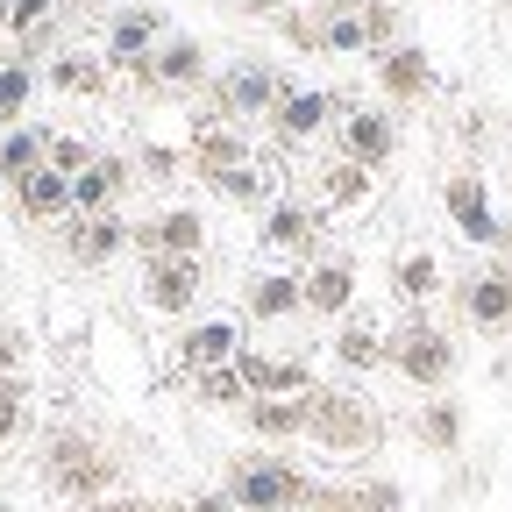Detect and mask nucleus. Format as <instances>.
<instances>
[{
    "mask_svg": "<svg viewBox=\"0 0 512 512\" xmlns=\"http://www.w3.org/2000/svg\"><path fill=\"white\" fill-rule=\"evenodd\" d=\"M313 477L285 456H271V448H256V456H235L228 470V505L235 512H306L313 505Z\"/></svg>",
    "mask_w": 512,
    "mask_h": 512,
    "instance_id": "f257e3e1",
    "label": "nucleus"
},
{
    "mask_svg": "<svg viewBox=\"0 0 512 512\" xmlns=\"http://www.w3.org/2000/svg\"><path fill=\"white\" fill-rule=\"evenodd\" d=\"M306 441L335 448V456H370L384 441V420L363 392H328V384H313L306 392Z\"/></svg>",
    "mask_w": 512,
    "mask_h": 512,
    "instance_id": "f03ea898",
    "label": "nucleus"
},
{
    "mask_svg": "<svg viewBox=\"0 0 512 512\" xmlns=\"http://www.w3.org/2000/svg\"><path fill=\"white\" fill-rule=\"evenodd\" d=\"M114 477H121V463H114V448H100L93 434H79V427H64V434H50L43 441V484L50 491H64V498H107L114 491Z\"/></svg>",
    "mask_w": 512,
    "mask_h": 512,
    "instance_id": "7ed1b4c3",
    "label": "nucleus"
},
{
    "mask_svg": "<svg viewBox=\"0 0 512 512\" xmlns=\"http://www.w3.org/2000/svg\"><path fill=\"white\" fill-rule=\"evenodd\" d=\"M285 36L299 50H328V57L377 50L370 43V0H306V8L285 15Z\"/></svg>",
    "mask_w": 512,
    "mask_h": 512,
    "instance_id": "20e7f679",
    "label": "nucleus"
},
{
    "mask_svg": "<svg viewBox=\"0 0 512 512\" xmlns=\"http://www.w3.org/2000/svg\"><path fill=\"white\" fill-rule=\"evenodd\" d=\"M384 363L406 384H420V392H441V384L456 377V342H448L434 320H406L399 335H384Z\"/></svg>",
    "mask_w": 512,
    "mask_h": 512,
    "instance_id": "39448f33",
    "label": "nucleus"
},
{
    "mask_svg": "<svg viewBox=\"0 0 512 512\" xmlns=\"http://www.w3.org/2000/svg\"><path fill=\"white\" fill-rule=\"evenodd\" d=\"M292 86H285V72L278 64H264V57H242V64H228V72L214 79V121H256V114H271L278 100H285Z\"/></svg>",
    "mask_w": 512,
    "mask_h": 512,
    "instance_id": "423d86ee",
    "label": "nucleus"
},
{
    "mask_svg": "<svg viewBox=\"0 0 512 512\" xmlns=\"http://www.w3.org/2000/svg\"><path fill=\"white\" fill-rule=\"evenodd\" d=\"M441 207H448V221H456L470 242H484V249H505L512 256V221L505 214H491V192H484V178L477 171H456L441 185Z\"/></svg>",
    "mask_w": 512,
    "mask_h": 512,
    "instance_id": "0eeeda50",
    "label": "nucleus"
},
{
    "mask_svg": "<svg viewBox=\"0 0 512 512\" xmlns=\"http://www.w3.org/2000/svg\"><path fill=\"white\" fill-rule=\"evenodd\" d=\"M136 79L150 93H200L207 86V43L200 36H164L143 64H136Z\"/></svg>",
    "mask_w": 512,
    "mask_h": 512,
    "instance_id": "6e6552de",
    "label": "nucleus"
},
{
    "mask_svg": "<svg viewBox=\"0 0 512 512\" xmlns=\"http://www.w3.org/2000/svg\"><path fill=\"white\" fill-rule=\"evenodd\" d=\"M57 242L79 271H100L128 249V221L121 214H72V221H57Z\"/></svg>",
    "mask_w": 512,
    "mask_h": 512,
    "instance_id": "1a4fd4ad",
    "label": "nucleus"
},
{
    "mask_svg": "<svg viewBox=\"0 0 512 512\" xmlns=\"http://www.w3.org/2000/svg\"><path fill=\"white\" fill-rule=\"evenodd\" d=\"M456 306H463L470 328H484V335H512V264H484L477 278H463Z\"/></svg>",
    "mask_w": 512,
    "mask_h": 512,
    "instance_id": "9d476101",
    "label": "nucleus"
},
{
    "mask_svg": "<svg viewBox=\"0 0 512 512\" xmlns=\"http://www.w3.org/2000/svg\"><path fill=\"white\" fill-rule=\"evenodd\" d=\"M128 185H136V164L114 150H93V164L72 178V214H121Z\"/></svg>",
    "mask_w": 512,
    "mask_h": 512,
    "instance_id": "9b49d317",
    "label": "nucleus"
},
{
    "mask_svg": "<svg viewBox=\"0 0 512 512\" xmlns=\"http://www.w3.org/2000/svg\"><path fill=\"white\" fill-rule=\"evenodd\" d=\"M235 370L249 384V399H306L313 370L299 356H271V349H235Z\"/></svg>",
    "mask_w": 512,
    "mask_h": 512,
    "instance_id": "f8f14e48",
    "label": "nucleus"
},
{
    "mask_svg": "<svg viewBox=\"0 0 512 512\" xmlns=\"http://www.w3.org/2000/svg\"><path fill=\"white\" fill-rule=\"evenodd\" d=\"M128 249H143V256H200L207 249V221L192 207H164V214L128 228Z\"/></svg>",
    "mask_w": 512,
    "mask_h": 512,
    "instance_id": "ddd939ff",
    "label": "nucleus"
},
{
    "mask_svg": "<svg viewBox=\"0 0 512 512\" xmlns=\"http://www.w3.org/2000/svg\"><path fill=\"white\" fill-rule=\"evenodd\" d=\"M377 86L392 107H420L434 93V57L420 43H392V50H377Z\"/></svg>",
    "mask_w": 512,
    "mask_h": 512,
    "instance_id": "4468645a",
    "label": "nucleus"
},
{
    "mask_svg": "<svg viewBox=\"0 0 512 512\" xmlns=\"http://www.w3.org/2000/svg\"><path fill=\"white\" fill-rule=\"evenodd\" d=\"M335 128H342V157L363 164V171H384V164H392V150H399V128H392V114H384V107H349Z\"/></svg>",
    "mask_w": 512,
    "mask_h": 512,
    "instance_id": "2eb2a0df",
    "label": "nucleus"
},
{
    "mask_svg": "<svg viewBox=\"0 0 512 512\" xmlns=\"http://www.w3.org/2000/svg\"><path fill=\"white\" fill-rule=\"evenodd\" d=\"M185 164H192V178H228L235 164H249V143H242V128H228V121H214V114H200L192 121V143H185Z\"/></svg>",
    "mask_w": 512,
    "mask_h": 512,
    "instance_id": "dca6fc26",
    "label": "nucleus"
},
{
    "mask_svg": "<svg viewBox=\"0 0 512 512\" xmlns=\"http://www.w3.org/2000/svg\"><path fill=\"white\" fill-rule=\"evenodd\" d=\"M328 121H342V100L320 93V86H292L278 107H271V136L278 143H313Z\"/></svg>",
    "mask_w": 512,
    "mask_h": 512,
    "instance_id": "f3484780",
    "label": "nucleus"
},
{
    "mask_svg": "<svg viewBox=\"0 0 512 512\" xmlns=\"http://www.w3.org/2000/svg\"><path fill=\"white\" fill-rule=\"evenodd\" d=\"M8 192H15V214H22V221H36V228L72 221V178H64V171H50V164H36L29 178H15Z\"/></svg>",
    "mask_w": 512,
    "mask_h": 512,
    "instance_id": "a211bd4d",
    "label": "nucleus"
},
{
    "mask_svg": "<svg viewBox=\"0 0 512 512\" xmlns=\"http://www.w3.org/2000/svg\"><path fill=\"white\" fill-rule=\"evenodd\" d=\"M207 271H200V256H150V271H143V299L157 313H185L192 299H200Z\"/></svg>",
    "mask_w": 512,
    "mask_h": 512,
    "instance_id": "6ab92c4d",
    "label": "nucleus"
},
{
    "mask_svg": "<svg viewBox=\"0 0 512 512\" xmlns=\"http://www.w3.org/2000/svg\"><path fill=\"white\" fill-rule=\"evenodd\" d=\"M256 242L278 249V256H313V264H320V214L299 207V200H271L264 207V235H256Z\"/></svg>",
    "mask_w": 512,
    "mask_h": 512,
    "instance_id": "aec40b11",
    "label": "nucleus"
},
{
    "mask_svg": "<svg viewBox=\"0 0 512 512\" xmlns=\"http://www.w3.org/2000/svg\"><path fill=\"white\" fill-rule=\"evenodd\" d=\"M157 43H164V8H121L107 22V64H121V72H136Z\"/></svg>",
    "mask_w": 512,
    "mask_h": 512,
    "instance_id": "412c9836",
    "label": "nucleus"
},
{
    "mask_svg": "<svg viewBox=\"0 0 512 512\" xmlns=\"http://www.w3.org/2000/svg\"><path fill=\"white\" fill-rule=\"evenodd\" d=\"M235 349H242V335H235V320H200V328H185L178 335V370H221V363H235Z\"/></svg>",
    "mask_w": 512,
    "mask_h": 512,
    "instance_id": "4be33fe9",
    "label": "nucleus"
},
{
    "mask_svg": "<svg viewBox=\"0 0 512 512\" xmlns=\"http://www.w3.org/2000/svg\"><path fill=\"white\" fill-rule=\"evenodd\" d=\"M299 292H306V313H349V299H356V264H349V256H320V264L299 278Z\"/></svg>",
    "mask_w": 512,
    "mask_h": 512,
    "instance_id": "5701e85b",
    "label": "nucleus"
},
{
    "mask_svg": "<svg viewBox=\"0 0 512 512\" xmlns=\"http://www.w3.org/2000/svg\"><path fill=\"white\" fill-rule=\"evenodd\" d=\"M313 512H399V484L392 477H363V484H320L313 491Z\"/></svg>",
    "mask_w": 512,
    "mask_h": 512,
    "instance_id": "b1692460",
    "label": "nucleus"
},
{
    "mask_svg": "<svg viewBox=\"0 0 512 512\" xmlns=\"http://www.w3.org/2000/svg\"><path fill=\"white\" fill-rule=\"evenodd\" d=\"M242 427L256 441H299L306 434V399H249L242 406Z\"/></svg>",
    "mask_w": 512,
    "mask_h": 512,
    "instance_id": "393cba45",
    "label": "nucleus"
},
{
    "mask_svg": "<svg viewBox=\"0 0 512 512\" xmlns=\"http://www.w3.org/2000/svg\"><path fill=\"white\" fill-rule=\"evenodd\" d=\"M43 79H50L57 93H79V100H100V93H107V57H86V50H57Z\"/></svg>",
    "mask_w": 512,
    "mask_h": 512,
    "instance_id": "a878e982",
    "label": "nucleus"
},
{
    "mask_svg": "<svg viewBox=\"0 0 512 512\" xmlns=\"http://www.w3.org/2000/svg\"><path fill=\"white\" fill-rule=\"evenodd\" d=\"M242 306H249V320H292V313H306V292H299V278L271 271V278H249Z\"/></svg>",
    "mask_w": 512,
    "mask_h": 512,
    "instance_id": "bb28decb",
    "label": "nucleus"
},
{
    "mask_svg": "<svg viewBox=\"0 0 512 512\" xmlns=\"http://www.w3.org/2000/svg\"><path fill=\"white\" fill-rule=\"evenodd\" d=\"M43 143H50V128L43 121H29V128H8V136H0V178H29L36 164H43Z\"/></svg>",
    "mask_w": 512,
    "mask_h": 512,
    "instance_id": "cd10ccee",
    "label": "nucleus"
},
{
    "mask_svg": "<svg viewBox=\"0 0 512 512\" xmlns=\"http://www.w3.org/2000/svg\"><path fill=\"white\" fill-rule=\"evenodd\" d=\"M413 434L434 448V456L463 448V406H456V399H427V406H420V420H413Z\"/></svg>",
    "mask_w": 512,
    "mask_h": 512,
    "instance_id": "c85d7f7f",
    "label": "nucleus"
},
{
    "mask_svg": "<svg viewBox=\"0 0 512 512\" xmlns=\"http://www.w3.org/2000/svg\"><path fill=\"white\" fill-rule=\"evenodd\" d=\"M392 292H399V299H413V306H427V299L441 292V264H434L427 249H406L399 264H392Z\"/></svg>",
    "mask_w": 512,
    "mask_h": 512,
    "instance_id": "c756f323",
    "label": "nucleus"
},
{
    "mask_svg": "<svg viewBox=\"0 0 512 512\" xmlns=\"http://www.w3.org/2000/svg\"><path fill=\"white\" fill-rule=\"evenodd\" d=\"M320 200H328V207H363L370 200V171L349 164V157H335L328 171H320Z\"/></svg>",
    "mask_w": 512,
    "mask_h": 512,
    "instance_id": "7c9ffc66",
    "label": "nucleus"
},
{
    "mask_svg": "<svg viewBox=\"0 0 512 512\" xmlns=\"http://www.w3.org/2000/svg\"><path fill=\"white\" fill-rule=\"evenodd\" d=\"M192 399H200V406H249V384H242V370L235 363H221V370H200V377H192Z\"/></svg>",
    "mask_w": 512,
    "mask_h": 512,
    "instance_id": "2f4dec72",
    "label": "nucleus"
},
{
    "mask_svg": "<svg viewBox=\"0 0 512 512\" xmlns=\"http://www.w3.org/2000/svg\"><path fill=\"white\" fill-rule=\"evenodd\" d=\"M335 356H342L349 370H377V363H384V335L370 328V320H349V328L335 335Z\"/></svg>",
    "mask_w": 512,
    "mask_h": 512,
    "instance_id": "473e14b6",
    "label": "nucleus"
},
{
    "mask_svg": "<svg viewBox=\"0 0 512 512\" xmlns=\"http://www.w3.org/2000/svg\"><path fill=\"white\" fill-rule=\"evenodd\" d=\"M29 93H36V72L8 50L0 57V121H22V107H29Z\"/></svg>",
    "mask_w": 512,
    "mask_h": 512,
    "instance_id": "72a5a7b5",
    "label": "nucleus"
},
{
    "mask_svg": "<svg viewBox=\"0 0 512 512\" xmlns=\"http://www.w3.org/2000/svg\"><path fill=\"white\" fill-rule=\"evenodd\" d=\"M214 192H221V200H235V207H271V178L256 171V164H235L228 178H214Z\"/></svg>",
    "mask_w": 512,
    "mask_h": 512,
    "instance_id": "f704fd0d",
    "label": "nucleus"
},
{
    "mask_svg": "<svg viewBox=\"0 0 512 512\" xmlns=\"http://www.w3.org/2000/svg\"><path fill=\"white\" fill-rule=\"evenodd\" d=\"M43 164H50V171H64V178H79V171L93 164V150H86L79 136H57V128H50V143H43Z\"/></svg>",
    "mask_w": 512,
    "mask_h": 512,
    "instance_id": "c9c22d12",
    "label": "nucleus"
},
{
    "mask_svg": "<svg viewBox=\"0 0 512 512\" xmlns=\"http://www.w3.org/2000/svg\"><path fill=\"white\" fill-rule=\"evenodd\" d=\"M29 420V392H22V377H0V441H15Z\"/></svg>",
    "mask_w": 512,
    "mask_h": 512,
    "instance_id": "e433bc0d",
    "label": "nucleus"
},
{
    "mask_svg": "<svg viewBox=\"0 0 512 512\" xmlns=\"http://www.w3.org/2000/svg\"><path fill=\"white\" fill-rule=\"evenodd\" d=\"M50 15H57V0H15V15H8V36L22 43V36L50 29Z\"/></svg>",
    "mask_w": 512,
    "mask_h": 512,
    "instance_id": "4c0bfd02",
    "label": "nucleus"
},
{
    "mask_svg": "<svg viewBox=\"0 0 512 512\" xmlns=\"http://www.w3.org/2000/svg\"><path fill=\"white\" fill-rule=\"evenodd\" d=\"M370 43H377V50L399 43V8H392V0H370Z\"/></svg>",
    "mask_w": 512,
    "mask_h": 512,
    "instance_id": "58836bf2",
    "label": "nucleus"
},
{
    "mask_svg": "<svg viewBox=\"0 0 512 512\" xmlns=\"http://www.w3.org/2000/svg\"><path fill=\"white\" fill-rule=\"evenodd\" d=\"M178 164H185V157H178V150H164V143H150V150L136 157V171H150V178H171Z\"/></svg>",
    "mask_w": 512,
    "mask_h": 512,
    "instance_id": "ea45409f",
    "label": "nucleus"
},
{
    "mask_svg": "<svg viewBox=\"0 0 512 512\" xmlns=\"http://www.w3.org/2000/svg\"><path fill=\"white\" fill-rule=\"evenodd\" d=\"M86 512H157V505H150V498H114V491H107V498H93Z\"/></svg>",
    "mask_w": 512,
    "mask_h": 512,
    "instance_id": "a19ab883",
    "label": "nucleus"
},
{
    "mask_svg": "<svg viewBox=\"0 0 512 512\" xmlns=\"http://www.w3.org/2000/svg\"><path fill=\"white\" fill-rule=\"evenodd\" d=\"M235 8H242V15H292L299 0H235Z\"/></svg>",
    "mask_w": 512,
    "mask_h": 512,
    "instance_id": "79ce46f5",
    "label": "nucleus"
},
{
    "mask_svg": "<svg viewBox=\"0 0 512 512\" xmlns=\"http://www.w3.org/2000/svg\"><path fill=\"white\" fill-rule=\"evenodd\" d=\"M178 512H235V505H228V491H207V498H192V505H178Z\"/></svg>",
    "mask_w": 512,
    "mask_h": 512,
    "instance_id": "37998d69",
    "label": "nucleus"
},
{
    "mask_svg": "<svg viewBox=\"0 0 512 512\" xmlns=\"http://www.w3.org/2000/svg\"><path fill=\"white\" fill-rule=\"evenodd\" d=\"M8 15H15V0H0V36H8Z\"/></svg>",
    "mask_w": 512,
    "mask_h": 512,
    "instance_id": "c03bdc74",
    "label": "nucleus"
},
{
    "mask_svg": "<svg viewBox=\"0 0 512 512\" xmlns=\"http://www.w3.org/2000/svg\"><path fill=\"white\" fill-rule=\"evenodd\" d=\"M505 8H512V0H505Z\"/></svg>",
    "mask_w": 512,
    "mask_h": 512,
    "instance_id": "a18cd8bd",
    "label": "nucleus"
}]
</instances>
